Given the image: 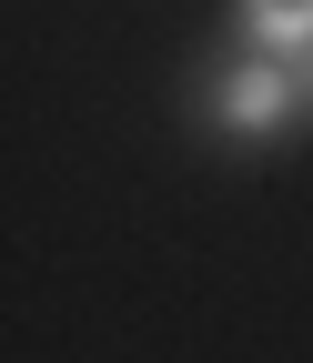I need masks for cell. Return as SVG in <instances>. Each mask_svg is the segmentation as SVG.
Listing matches in <instances>:
<instances>
[{"label":"cell","mask_w":313,"mask_h":363,"mask_svg":"<svg viewBox=\"0 0 313 363\" xmlns=\"http://www.w3.org/2000/svg\"><path fill=\"white\" fill-rule=\"evenodd\" d=\"M253 21L273 30V40H303L313 30V0H253Z\"/></svg>","instance_id":"2"},{"label":"cell","mask_w":313,"mask_h":363,"mask_svg":"<svg viewBox=\"0 0 313 363\" xmlns=\"http://www.w3.org/2000/svg\"><path fill=\"white\" fill-rule=\"evenodd\" d=\"M222 111H233L243 131H263V121L283 111V81H273V71H243V81H233V101H222Z\"/></svg>","instance_id":"1"}]
</instances>
